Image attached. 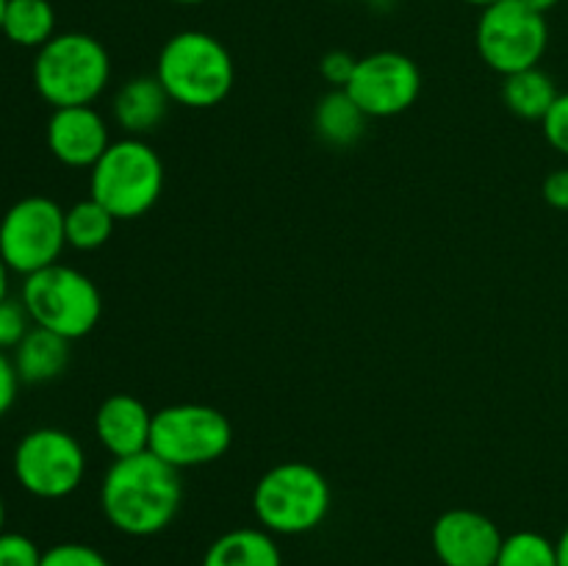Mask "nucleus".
I'll list each match as a JSON object with an SVG mask.
<instances>
[{
    "mask_svg": "<svg viewBox=\"0 0 568 566\" xmlns=\"http://www.w3.org/2000/svg\"><path fill=\"white\" fill-rule=\"evenodd\" d=\"M153 414L133 394H111L94 414V436L111 458H131L148 453Z\"/></svg>",
    "mask_w": 568,
    "mask_h": 566,
    "instance_id": "nucleus-14",
    "label": "nucleus"
},
{
    "mask_svg": "<svg viewBox=\"0 0 568 566\" xmlns=\"http://www.w3.org/2000/svg\"><path fill=\"white\" fill-rule=\"evenodd\" d=\"M233 444V425L205 403H175L153 414L150 453L175 469H194L220 461Z\"/></svg>",
    "mask_w": 568,
    "mask_h": 566,
    "instance_id": "nucleus-7",
    "label": "nucleus"
},
{
    "mask_svg": "<svg viewBox=\"0 0 568 566\" xmlns=\"http://www.w3.org/2000/svg\"><path fill=\"white\" fill-rule=\"evenodd\" d=\"M42 566H111L100 549L81 542H64L44 549Z\"/></svg>",
    "mask_w": 568,
    "mask_h": 566,
    "instance_id": "nucleus-24",
    "label": "nucleus"
},
{
    "mask_svg": "<svg viewBox=\"0 0 568 566\" xmlns=\"http://www.w3.org/2000/svg\"><path fill=\"white\" fill-rule=\"evenodd\" d=\"M6 3H9V0H0V33H3V14H6Z\"/></svg>",
    "mask_w": 568,
    "mask_h": 566,
    "instance_id": "nucleus-36",
    "label": "nucleus"
},
{
    "mask_svg": "<svg viewBox=\"0 0 568 566\" xmlns=\"http://www.w3.org/2000/svg\"><path fill=\"white\" fill-rule=\"evenodd\" d=\"M42 549L26 533H0V566H42Z\"/></svg>",
    "mask_w": 568,
    "mask_h": 566,
    "instance_id": "nucleus-25",
    "label": "nucleus"
},
{
    "mask_svg": "<svg viewBox=\"0 0 568 566\" xmlns=\"http://www.w3.org/2000/svg\"><path fill=\"white\" fill-rule=\"evenodd\" d=\"M14 477L39 499H64L87 477V453L72 433L37 427L14 449Z\"/></svg>",
    "mask_w": 568,
    "mask_h": 566,
    "instance_id": "nucleus-10",
    "label": "nucleus"
},
{
    "mask_svg": "<svg viewBox=\"0 0 568 566\" xmlns=\"http://www.w3.org/2000/svg\"><path fill=\"white\" fill-rule=\"evenodd\" d=\"M541 131L558 153L568 155V92L558 94L549 114L541 120Z\"/></svg>",
    "mask_w": 568,
    "mask_h": 566,
    "instance_id": "nucleus-26",
    "label": "nucleus"
},
{
    "mask_svg": "<svg viewBox=\"0 0 568 566\" xmlns=\"http://www.w3.org/2000/svg\"><path fill=\"white\" fill-rule=\"evenodd\" d=\"M170 94L161 87L155 75H136L131 81L122 83L114 94V120L128 137H139L153 133L155 128L164 122L166 111H170Z\"/></svg>",
    "mask_w": 568,
    "mask_h": 566,
    "instance_id": "nucleus-15",
    "label": "nucleus"
},
{
    "mask_svg": "<svg viewBox=\"0 0 568 566\" xmlns=\"http://www.w3.org/2000/svg\"><path fill=\"white\" fill-rule=\"evenodd\" d=\"M14 370L22 383L55 381L70 364V338L33 325L14 347Z\"/></svg>",
    "mask_w": 568,
    "mask_h": 566,
    "instance_id": "nucleus-17",
    "label": "nucleus"
},
{
    "mask_svg": "<svg viewBox=\"0 0 568 566\" xmlns=\"http://www.w3.org/2000/svg\"><path fill=\"white\" fill-rule=\"evenodd\" d=\"M347 94L369 120H388L419 100L422 72L410 55L397 50H377L355 64Z\"/></svg>",
    "mask_w": 568,
    "mask_h": 566,
    "instance_id": "nucleus-11",
    "label": "nucleus"
},
{
    "mask_svg": "<svg viewBox=\"0 0 568 566\" xmlns=\"http://www.w3.org/2000/svg\"><path fill=\"white\" fill-rule=\"evenodd\" d=\"M464 3H469V6H480V9H488V6L499 3V0H464Z\"/></svg>",
    "mask_w": 568,
    "mask_h": 566,
    "instance_id": "nucleus-33",
    "label": "nucleus"
},
{
    "mask_svg": "<svg viewBox=\"0 0 568 566\" xmlns=\"http://www.w3.org/2000/svg\"><path fill=\"white\" fill-rule=\"evenodd\" d=\"M521 3H525L527 9H532V11H538V14L547 17V11H552L560 0H521Z\"/></svg>",
    "mask_w": 568,
    "mask_h": 566,
    "instance_id": "nucleus-30",
    "label": "nucleus"
},
{
    "mask_svg": "<svg viewBox=\"0 0 568 566\" xmlns=\"http://www.w3.org/2000/svg\"><path fill=\"white\" fill-rule=\"evenodd\" d=\"M475 44L486 67L499 75L538 67L549 44L547 17L527 9L521 0H499L483 9Z\"/></svg>",
    "mask_w": 568,
    "mask_h": 566,
    "instance_id": "nucleus-8",
    "label": "nucleus"
},
{
    "mask_svg": "<svg viewBox=\"0 0 568 566\" xmlns=\"http://www.w3.org/2000/svg\"><path fill=\"white\" fill-rule=\"evenodd\" d=\"M503 542L497 522L471 508L444 511L430 530L433 553L444 566H494Z\"/></svg>",
    "mask_w": 568,
    "mask_h": 566,
    "instance_id": "nucleus-12",
    "label": "nucleus"
},
{
    "mask_svg": "<svg viewBox=\"0 0 568 566\" xmlns=\"http://www.w3.org/2000/svg\"><path fill=\"white\" fill-rule=\"evenodd\" d=\"M164 192V164L153 144L139 137L116 139L89 172V198L114 214L116 222L139 220Z\"/></svg>",
    "mask_w": 568,
    "mask_h": 566,
    "instance_id": "nucleus-5",
    "label": "nucleus"
},
{
    "mask_svg": "<svg viewBox=\"0 0 568 566\" xmlns=\"http://www.w3.org/2000/svg\"><path fill=\"white\" fill-rule=\"evenodd\" d=\"M155 78L172 103L183 109H214L231 94L236 81L231 50L205 31L170 37L155 61Z\"/></svg>",
    "mask_w": 568,
    "mask_h": 566,
    "instance_id": "nucleus-2",
    "label": "nucleus"
},
{
    "mask_svg": "<svg viewBox=\"0 0 568 566\" xmlns=\"http://www.w3.org/2000/svg\"><path fill=\"white\" fill-rule=\"evenodd\" d=\"M17 386H20V375L14 370V361L0 350V420L9 414V408L17 400Z\"/></svg>",
    "mask_w": 568,
    "mask_h": 566,
    "instance_id": "nucleus-28",
    "label": "nucleus"
},
{
    "mask_svg": "<svg viewBox=\"0 0 568 566\" xmlns=\"http://www.w3.org/2000/svg\"><path fill=\"white\" fill-rule=\"evenodd\" d=\"M494 566H558V549L541 533L516 530L505 536Z\"/></svg>",
    "mask_w": 568,
    "mask_h": 566,
    "instance_id": "nucleus-22",
    "label": "nucleus"
},
{
    "mask_svg": "<svg viewBox=\"0 0 568 566\" xmlns=\"http://www.w3.org/2000/svg\"><path fill=\"white\" fill-rule=\"evenodd\" d=\"M558 87H555L552 75L544 72L541 67H530V70L514 72L505 75L503 83V100L519 120L541 122L549 114L552 103L558 100Z\"/></svg>",
    "mask_w": 568,
    "mask_h": 566,
    "instance_id": "nucleus-19",
    "label": "nucleus"
},
{
    "mask_svg": "<svg viewBox=\"0 0 568 566\" xmlns=\"http://www.w3.org/2000/svg\"><path fill=\"white\" fill-rule=\"evenodd\" d=\"M369 117L347 94V89H331L314 109V131L331 148H353L364 137Z\"/></svg>",
    "mask_w": 568,
    "mask_h": 566,
    "instance_id": "nucleus-18",
    "label": "nucleus"
},
{
    "mask_svg": "<svg viewBox=\"0 0 568 566\" xmlns=\"http://www.w3.org/2000/svg\"><path fill=\"white\" fill-rule=\"evenodd\" d=\"M183 503L181 469L159 455L139 453L114 458L100 483V508L114 530L148 538L175 522Z\"/></svg>",
    "mask_w": 568,
    "mask_h": 566,
    "instance_id": "nucleus-1",
    "label": "nucleus"
},
{
    "mask_svg": "<svg viewBox=\"0 0 568 566\" xmlns=\"http://www.w3.org/2000/svg\"><path fill=\"white\" fill-rule=\"evenodd\" d=\"M114 214L105 205H100L94 198L78 200L75 205L64 211V233L67 244L81 253H92L100 250L114 233Z\"/></svg>",
    "mask_w": 568,
    "mask_h": 566,
    "instance_id": "nucleus-21",
    "label": "nucleus"
},
{
    "mask_svg": "<svg viewBox=\"0 0 568 566\" xmlns=\"http://www.w3.org/2000/svg\"><path fill=\"white\" fill-rule=\"evenodd\" d=\"M6 530V503H3V497H0V533Z\"/></svg>",
    "mask_w": 568,
    "mask_h": 566,
    "instance_id": "nucleus-34",
    "label": "nucleus"
},
{
    "mask_svg": "<svg viewBox=\"0 0 568 566\" xmlns=\"http://www.w3.org/2000/svg\"><path fill=\"white\" fill-rule=\"evenodd\" d=\"M331 508V483L305 461H281L270 466L253 488V514L272 536H303L316 530Z\"/></svg>",
    "mask_w": 568,
    "mask_h": 566,
    "instance_id": "nucleus-3",
    "label": "nucleus"
},
{
    "mask_svg": "<svg viewBox=\"0 0 568 566\" xmlns=\"http://www.w3.org/2000/svg\"><path fill=\"white\" fill-rule=\"evenodd\" d=\"M9 266H6L3 255H0V303H3L6 297H9Z\"/></svg>",
    "mask_w": 568,
    "mask_h": 566,
    "instance_id": "nucleus-32",
    "label": "nucleus"
},
{
    "mask_svg": "<svg viewBox=\"0 0 568 566\" xmlns=\"http://www.w3.org/2000/svg\"><path fill=\"white\" fill-rule=\"evenodd\" d=\"M555 549H558V566H568V525L566 530L560 533L558 542H555Z\"/></svg>",
    "mask_w": 568,
    "mask_h": 566,
    "instance_id": "nucleus-31",
    "label": "nucleus"
},
{
    "mask_svg": "<svg viewBox=\"0 0 568 566\" xmlns=\"http://www.w3.org/2000/svg\"><path fill=\"white\" fill-rule=\"evenodd\" d=\"M3 33L20 48H42L55 37V11L48 0H9Z\"/></svg>",
    "mask_w": 568,
    "mask_h": 566,
    "instance_id": "nucleus-20",
    "label": "nucleus"
},
{
    "mask_svg": "<svg viewBox=\"0 0 568 566\" xmlns=\"http://www.w3.org/2000/svg\"><path fill=\"white\" fill-rule=\"evenodd\" d=\"M20 300L33 325L48 327L70 342L89 336L103 314V297L92 277L64 264L28 275Z\"/></svg>",
    "mask_w": 568,
    "mask_h": 566,
    "instance_id": "nucleus-6",
    "label": "nucleus"
},
{
    "mask_svg": "<svg viewBox=\"0 0 568 566\" xmlns=\"http://www.w3.org/2000/svg\"><path fill=\"white\" fill-rule=\"evenodd\" d=\"M355 64H358V59L353 53H347V50H331V53L322 55L320 72L331 89H347Z\"/></svg>",
    "mask_w": 568,
    "mask_h": 566,
    "instance_id": "nucleus-27",
    "label": "nucleus"
},
{
    "mask_svg": "<svg viewBox=\"0 0 568 566\" xmlns=\"http://www.w3.org/2000/svg\"><path fill=\"white\" fill-rule=\"evenodd\" d=\"M541 194L547 205L558 211H568V166L552 170L541 183Z\"/></svg>",
    "mask_w": 568,
    "mask_h": 566,
    "instance_id": "nucleus-29",
    "label": "nucleus"
},
{
    "mask_svg": "<svg viewBox=\"0 0 568 566\" xmlns=\"http://www.w3.org/2000/svg\"><path fill=\"white\" fill-rule=\"evenodd\" d=\"M31 327L33 322L31 316H28L22 300L6 297L3 303H0V350H3V353L6 350H14Z\"/></svg>",
    "mask_w": 568,
    "mask_h": 566,
    "instance_id": "nucleus-23",
    "label": "nucleus"
},
{
    "mask_svg": "<svg viewBox=\"0 0 568 566\" xmlns=\"http://www.w3.org/2000/svg\"><path fill=\"white\" fill-rule=\"evenodd\" d=\"M44 137H48V150L53 159L72 170H87V166L92 170L111 144L109 125L92 105L53 109Z\"/></svg>",
    "mask_w": 568,
    "mask_h": 566,
    "instance_id": "nucleus-13",
    "label": "nucleus"
},
{
    "mask_svg": "<svg viewBox=\"0 0 568 566\" xmlns=\"http://www.w3.org/2000/svg\"><path fill=\"white\" fill-rule=\"evenodd\" d=\"M172 3H178V6H200V3H205V0H172Z\"/></svg>",
    "mask_w": 568,
    "mask_h": 566,
    "instance_id": "nucleus-35",
    "label": "nucleus"
},
{
    "mask_svg": "<svg viewBox=\"0 0 568 566\" xmlns=\"http://www.w3.org/2000/svg\"><path fill=\"white\" fill-rule=\"evenodd\" d=\"M203 566H283V553L264 527H233L209 544Z\"/></svg>",
    "mask_w": 568,
    "mask_h": 566,
    "instance_id": "nucleus-16",
    "label": "nucleus"
},
{
    "mask_svg": "<svg viewBox=\"0 0 568 566\" xmlns=\"http://www.w3.org/2000/svg\"><path fill=\"white\" fill-rule=\"evenodd\" d=\"M109 78V50L100 39L81 31L55 33L33 59V87L53 109L92 105L105 92Z\"/></svg>",
    "mask_w": 568,
    "mask_h": 566,
    "instance_id": "nucleus-4",
    "label": "nucleus"
},
{
    "mask_svg": "<svg viewBox=\"0 0 568 566\" xmlns=\"http://www.w3.org/2000/svg\"><path fill=\"white\" fill-rule=\"evenodd\" d=\"M64 247V209L44 194L17 200L0 220V255L11 272L28 277L59 264Z\"/></svg>",
    "mask_w": 568,
    "mask_h": 566,
    "instance_id": "nucleus-9",
    "label": "nucleus"
}]
</instances>
